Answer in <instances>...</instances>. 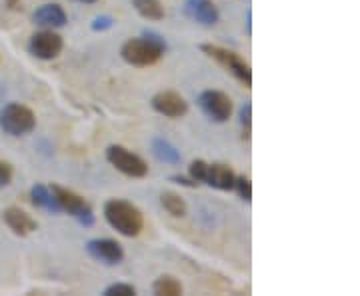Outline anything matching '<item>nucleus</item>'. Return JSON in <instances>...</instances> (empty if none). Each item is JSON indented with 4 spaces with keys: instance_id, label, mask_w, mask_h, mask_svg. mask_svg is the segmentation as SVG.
Here are the masks:
<instances>
[{
    "instance_id": "obj_1",
    "label": "nucleus",
    "mask_w": 360,
    "mask_h": 296,
    "mask_svg": "<svg viewBox=\"0 0 360 296\" xmlns=\"http://www.w3.org/2000/svg\"><path fill=\"white\" fill-rule=\"evenodd\" d=\"M167 51V42L153 30L144 32L141 39H130L122 44L120 54L132 66H153Z\"/></svg>"
},
{
    "instance_id": "obj_2",
    "label": "nucleus",
    "mask_w": 360,
    "mask_h": 296,
    "mask_svg": "<svg viewBox=\"0 0 360 296\" xmlns=\"http://www.w3.org/2000/svg\"><path fill=\"white\" fill-rule=\"evenodd\" d=\"M104 219L122 236H139L144 229V217L129 200L112 198L104 205Z\"/></svg>"
},
{
    "instance_id": "obj_3",
    "label": "nucleus",
    "mask_w": 360,
    "mask_h": 296,
    "mask_svg": "<svg viewBox=\"0 0 360 296\" xmlns=\"http://www.w3.org/2000/svg\"><path fill=\"white\" fill-rule=\"evenodd\" d=\"M37 127L34 112L20 103L6 104L0 110V129L11 136H25Z\"/></svg>"
},
{
    "instance_id": "obj_4",
    "label": "nucleus",
    "mask_w": 360,
    "mask_h": 296,
    "mask_svg": "<svg viewBox=\"0 0 360 296\" xmlns=\"http://www.w3.org/2000/svg\"><path fill=\"white\" fill-rule=\"evenodd\" d=\"M106 158L112 167L127 174L130 179H142L148 174V165L144 162V158H141L139 155L130 153L129 148L120 146V144H112L106 148Z\"/></svg>"
},
{
    "instance_id": "obj_5",
    "label": "nucleus",
    "mask_w": 360,
    "mask_h": 296,
    "mask_svg": "<svg viewBox=\"0 0 360 296\" xmlns=\"http://www.w3.org/2000/svg\"><path fill=\"white\" fill-rule=\"evenodd\" d=\"M200 51L205 52L206 56L214 58L219 65H222L226 70H231L234 77L238 78L245 86L252 84V72L250 66L246 65L245 60L236 54V52L226 51L222 46H214V44H200Z\"/></svg>"
},
{
    "instance_id": "obj_6",
    "label": "nucleus",
    "mask_w": 360,
    "mask_h": 296,
    "mask_svg": "<svg viewBox=\"0 0 360 296\" xmlns=\"http://www.w3.org/2000/svg\"><path fill=\"white\" fill-rule=\"evenodd\" d=\"M198 106L212 122H226L232 115L231 96L222 91H205L198 96Z\"/></svg>"
},
{
    "instance_id": "obj_7",
    "label": "nucleus",
    "mask_w": 360,
    "mask_h": 296,
    "mask_svg": "<svg viewBox=\"0 0 360 296\" xmlns=\"http://www.w3.org/2000/svg\"><path fill=\"white\" fill-rule=\"evenodd\" d=\"M63 46H65L63 37L56 34L52 28H44V30H40L37 34H32L30 44H28V51H30L32 56H37L40 60H52V58H56L63 52Z\"/></svg>"
},
{
    "instance_id": "obj_8",
    "label": "nucleus",
    "mask_w": 360,
    "mask_h": 296,
    "mask_svg": "<svg viewBox=\"0 0 360 296\" xmlns=\"http://www.w3.org/2000/svg\"><path fill=\"white\" fill-rule=\"evenodd\" d=\"M86 252L94 260L108 264V266H115L118 262H122L124 258V250L122 246L118 245L112 238H96V240H90L86 245Z\"/></svg>"
},
{
    "instance_id": "obj_9",
    "label": "nucleus",
    "mask_w": 360,
    "mask_h": 296,
    "mask_svg": "<svg viewBox=\"0 0 360 296\" xmlns=\"http://www.w3.org/2000/svg\"><path fill=\"white\" fill-rule=\"evenodd\" d=\"M153 108L167 118H180L188 112V103L174 91H162L153 96Z\"/></svg>"
},
{
    "instance_id": "obj_10",
    "label": "nucleus",
    "mask_w": 360,
    "mask_h": 296,
    "mask_svg": "<svg viewBox=\"0 0 360 296\" xmlns=\"http://www.w3.org/2000/svg\"><path fill=\"white\" fill-rule=\"evenodd\" d=\"M51 193L54 196V200H56V205L60 210H65L68 214H72L75 219H78L82 212H86L90 210L89 202L77 194L75 191H68L65 186H58V184H52L51 186Z\"/></svg>"
},
{
    "instance_id": "obj_11",
    "label": "nucleus",
    "mask_w": 360,
    "mask_h": 296,
    "mask_svg": "<svg viewBox=\"0 0 360 296\" xmlns=\"http://www.w3.org/2000/svg\"><path fill=\"white\" fill-rule=\"evenodd\" d=\"M2 220L6 222V226L16 234V236H28L30 232L37 231V220L32 219L28 212H25L18 206H8L2 212Z\"/></svg>"
},
{
    "instance_id": "obj_12",
    "label": "nucleus",
    "mask_w": 360,
    "mask_h": 296,
    "mask_svg": "<svg viewBox=\"0 0 360 296\" xmlns=\"http://www.w3.org/2000/svg\"><path fill=\"white\" fill-rule=\"evenodd\" d=\"M234 170L224 162H214L208 165V172H206V184L217 188V191H232L234 188Z\"/></svg>"
},
{
    "instance_id": "obj_13",
    "label": "nucleus",
    "mask_w": 360,
    "mask_h": 296,
    "mask_svg": "<svg viewBox=\"0 0 360 296\" xmlns=\"http://www.w3.org/2000/svg\"><path fill=\"white\" fill-rule=\"evenodd\" d=\"M186 11L196 22H200L202 26H214L220 18L219 8L214 6L212 0H188Z\"/></svg>"
},
{
    "instance_id": "obj_14",
    "label": "nucleus",
    "mask_w": 360,
    "mask_h": 296,
    "mask_svg": "<svg viewBox=\"0 0 360 296\" xmlns=\"http://www.w3.org/2000/svg\"><path fill=\"white\" fill-rule=\"evenodd\" d=\"M34 22L42 28H60L66 25V13L60 4H42L34 13Z\"/></svg>"
},
{
    "instance_id": "obj_15",
    "label": "nucleus",
    "mask_w": 360,
    "mask_h": 296,
    "mask_svg": "<svg viewBox=\"0 0 360 296\" xmlns=\"http://www.w3.org/2000/svg\"><path fill=\"white\" fill-rule=\"evenodd\" d=\"M153 153L158 160H162L167 165H180V160H182L179 148L172 142H168L167 139H155L153 141Z\"/></svg>"
},
{
    "instance_id": "obj_16",
    "label": "nucleus",
    "mask_w": 360,
    "mask_h": 296,
    "mask_svg": "<svg viewBox=\"0 0 360 296\" xmlns=\"http://www.w3.org/2000/svg\"><path fill=\"white\" fill-rule=\"evenodd\" d=\"M30 196H32V205L37 206V208H44L49 212H60V208H58L54 196H52L51 188H46L44 184H34L32 191H30Z\"/></svg>"
},
{
    "instance_id": "obj_17",
    "label": "nucleus",
    "mask_w": 360,
    "mask_h": 296,
    "mask_svg": "<svg viewBox=\"0 0 360 296\" xmlns=\"http://www.w3.org/2000/svg\"><path fill=\"white\" fill-rule=\"evenodd\" d=\"M160 205L167 210L170 217L174 219H182L186 217V202L180 194L172 193V191H167V193L160 194Z\"/></svg>"
},
{
    "instance_id": "obj_18",
    "label": "nucleus",
    "mask_w": 360,
    "mask_h": 296,
    "mask_svg": "<svg viewBox=\"0 0 360 296\" xmlns=\"http://www.w3.org/2000/svg\"><path fill=\"white\" fill-rule=\"evenodd\" d=\"M136 13L148 18V20H162L165 18V8L160 0H132Z\"/></svg>"
},
{
    "instance_id": "obj_19",
    "label": "nucleus",
    "mask_w": 360,
    "mask_h": 296,
    "mask_svg": "<svg viewBox=\"0 0 360 296\" xmlns=\"http://www.w3.org/2000/svg\"><path fill=\"white\" fill-rule=\"evenodd\" d=\"M153 290L158 296H180L182 295V284L174 276L165 274V276L156 278L155 284H153Z\"/></svg>"
},
{
    "instance_id": "obj_20",
    "label": "nucleus",
    "mask_w": 360,
    "mask_h": 296,
    "mask_svg": "<svg viewBox=\"0 0 360 296\" xmlns=\"http://www.w3.org/2000/svg\"><path fill=\"white\" fill-rule=\"evenodd\" d=\"M206 172H208V162L205 160H193L191 162V167H188V176L193 179L196 184H200V182L206 181Z\"/></svg>"
},
{
    "instance_id": "obj_21",
    "label": "nucleus",
    "mask_w": 360,
    "mask_h": 296,
    "mask_svg": "<svg viewBox=\"0 0 360 296\" xmlns=\"http://www.w3.org/2000/svg\"><path fill=\"white\" fill-rule=\"evenodd\" d=\"M104 295L106 296H134L136 295V288H134L132 284L116 283V284H110V286H106V288H104Z\"/></svg>"
},
{
    "instance_id": "obj_22",
    "label": "nucleus",
    "mask_w": 360,
    "mask_h": 296,
    "mask_svg": "<svg viewBox=\"0 0 360 296\" xmlns=\"http://www.w3.org/2000/svg\"><path fill=\"white\" fill-rule=\"evenodd\" d=\"M234 188H236V193H238V196L245 202H250V198H252V184H250V181L246 176H236L234 179Z\"/></svg>"
},
{
    "instance_id": "obj_23",
    "label": "nucleus",
    "mask_w": 360,
    "mask_h": 296,
    "mask_svg": "<svg viewBox=\"0 0 360 296\" xmlns=\"http://www.w3.org/2000/svg\"><path fill=\"white\" fill-rule=\"evenodd\" d=\"M13 167L4 160H0V188L8 186L13 182Z\"/></svg>"
},
{
    "instance_id": "obj_24",
    "label": "nucleus",
    "mask_w": 360,
    "mask_h": 296,
    "mask_svg": "<svg viewBox=\"0 0 360 296\" xmlns=\"http://www.w3.org/2000/svg\"><path fill=\"white\" fill-rule=\"evenodd\" d=\"M240 122L246 129V132L250 130V124H252V104L246 103L243 108H240Z\"/></svg>"
},
{
    "instance_id": "obj_25",
    "label": "nucleus",
    "mask_w": 360,
    "mask_h": 296,
    "mask_svg": "<svg viewBox=\"0 0 360 296\" xmlns=\"http://www.w3.org/2000/svg\"><path fill=\"white\" fill-rule=\"evenodd\" d=\"M112 18L110 16H98V18H94V22H92V30H108L110 26H112Z\"/></svg>"
},
{
    "instance_id": "obj_26",
    "label": "nucleus",
    "mask_w": 360,
    "mask_h": 296,
    "mask_svg": "<svg viewBox=\"0 0 360 296\" xmlns=\"http://www.w3.org/2000/svg\"><path fill=\"white\" fill-rule=\"evenodd\" d=\"M170 181L179 182V184H182V186H196V182H194L193 179H184V176H172Z\"/></svg>"
},
{
    "instance_id": "obj_27",
    "label": "nucleus",
    "mask_w": 360,
    "mask_h": 296,
    "mask_svg": "<svg viewBox=\"0 0 360 296\" xmlns=\"http://www.w3.org/2000/svg\"><path fill=\"white\" fill-rule=\"evenodd\" d=\"M250 22H252V13L246 11V32H248V34L252 32V25H250Z\"/></svg>"
},
{
    "instance_id": "obj_28",
    "label": "nucleus",
    "mask_w": 360,
    "mask_h": 296,
    "mask_svg": "<svg viewBox=\"0 0 360 296\" xmlns=\"http://www.w3.org/2000/svg\"><path fill=\"white\" fill-rule=\"evenodd\" d=\"M6 4H8V8H13V11H18V8H20V0H6Z\"/></svg>"
},
{
    "instance_id": "obj_29",
    "label": "nucleus",
    "mask_w": 360,
    "mask_h": 296,
    "mask_svg": "<svg viewBox=\"0 0 360 296\" xmlns=\"http://www.w3.org/2000/svg\"><path fill=\"white\" fill-rule=\"evenodd\" d=\"M78 2H84V4H92V2H96V0H78Z\"/></svg>"
}]
</instances>
